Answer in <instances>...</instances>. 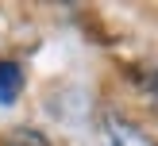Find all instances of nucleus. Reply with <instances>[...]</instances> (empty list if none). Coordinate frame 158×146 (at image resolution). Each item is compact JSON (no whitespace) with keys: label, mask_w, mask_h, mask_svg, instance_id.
Instances as JSON below:
<instances>
[{"label":"nucleus","mask_w":158,"mask_h":146,"mask_svg":"<svg viewBox=\"0 0 158 146\" xmlns=\"http://www.w3.org/2000/svg\"><path fill=\"white\" fill-rule=\"evenodd\" d=\"M104 135H108V146H158L147 131H139L135 123H127V119H108Z\"/></svg>","instance_id":"1"},{"label":"nucleus","mask_w":158,"mask_h":146,"mask_svg":"<svg viewBox=\"0 0 158 146\" xmlns=\"http://www.w3.org/2000/svg\"><path fill=\"white\" fill-rule=\"evenodd\" d=\"M19 89H23L19 65H15V61H0V104H15Z\"/></svg>","instance_id":"2"},{"label":"nucleus","mask_w":158,"mask_h":146,"mask_svg":"<svg viewBox=\"0 0 158 146\" xmlns=\"http://www.w3.org/2000/svg\"><path fill=\"white\" fill-rule=\"evenodd\" d=\"M4 146H50V142L39 131H31V127H15V131L4 135Z\"/></svg>","instance_id":"3"}]
</instances>
